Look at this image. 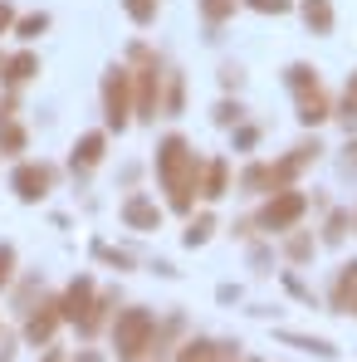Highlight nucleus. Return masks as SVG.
<instances>
[{
	"instance_id": "1",
	"label": "nucleus",
	"mask_w": 357,
	"mask_h": 362,
	"mask_svg": "<svg viewBox=\"0 0 357 362\" xmlns=\"http://www.w3.org/2000/svg\"><path fill=\"white\" fill-rule=\"evenodd\" d=\"M157 177L167 186V201L172 211H191L196 206V191H201V157L191 152V142L181 132H167L162 147H157Z\"/></svg>"
},
{
	"instance_id": "2",
	"label": "nucleus",
	"mask_w": 357,
	"mask_h": 362,
	"mask_svg": "<svg viewBox=\"0 0 357 362\" xmlns=\"http://www.w3.org/2000/svg\"><path fill=\"white\" fill-rule=\"evenodd\" d=\"M157 343V313L152 308H122L113 318V348L118 362H142Z\"/></svg>"
},
{
	"instance_id": "3",
	"label": "nucleus",
	"mask_w": 357,
	"mask_h": 362,
	"mask_svg": "<svg viewBox=\"0 0 357 362\" xmlns=\"http://www.w3.org/2000/svg\"><path fill=\"white\" fill-rule=\"evenodd\" d=\"M132 59L142 64L137 74H132V118H142V122H152V118H162V64H157V54L147 49V45H137L132 49Z\"/></svg>"
},
{
	"instance_id": "4",
	"label": "nucleus",
	"mask_w": 357,
	"mask_h": 362,
	"mask_svg": "<svg viewBox=\"0 0 357 362\" xmlns=\"http://www.w3.org/2000/svg\"><path fill=\"white\" fill-rule=\"evenodd\" d=\"M303 211H308V196L294 191V186H284V191H274V196L264 201V211L254 216V226L269 230V235H284V230H294L298 221H303Z\"/></svg>"
},
{
	"instance_id": "5",
	"label": "nucleus",
	"mask_w": 357,
	"mask_h": 362,
	"mask_svg": "<svg viewBox=\"0 0 357 362\" xmlns=\"http://www.w3.org/2000/svg\"><path fill=\"white\" fill-rule=\"evenodd\" d=\"M103 122L113 132H122L132 122V69H122V64H113L103 74Z\"/></svg>"
},
{
	"instance_id": "6",
	"label": "nucleus",
	"mask_w": 357,
	"mask_h": 362,
	"mask_svg": "<svg viewBox=\"0 0 357 362\" xmlns=\"http://www.w3.org/2000/svg\"><path fill=\"white\" fill-rule=\"evenodd\" d=\"M54 177H59V172H54L49 162H20L15 177H10V191H15L25 206H40V201L54 191Z\"/></svg>"
},
{
	"instance_id": "7",
	"label": "nucleus",
	"mask_w": 357,
	"mask_h": 362,
	"mask_svg": "<svg viewBox=\"0 0 357 362\" xmlns=\"http://www.w3.org/2000/svg\"><path fill=\"white\" fill-rule=\"evenodd\" d=\"M59 323H64L59 303H40V308H30V318H25V343H30V348H49L54 333H59Z\"/></svg>"
},
{
	"instance_id": "8",
	"label": "nucleus",
	"mask_w": 357,
	"mask_h": 362,
	"mask_svg": "<svg viewBox=\"0 0 357 362\" xmlns=\"http://www.w3.org/2000/svg\"><path fill=\"white\" fill-rule=\"evenodd\" d=\"M93 299H98V294H93V279H88V274H78V279L64 289V299H59L64 323H78V328H83V323H88V313H93Z\"/></svg>"
},
{
	"instance_id": "9",
	"label": "nucleus",
	"mask_w": 357,
	"mask_h": 362,
	"mask_svg": "<svg viewBox=\"0 0 357 362\" xmlns=\"http://www.w3.org/2000/svg\"><path fill=\"white\" fill-rule=\"evenodd\" d=\"M122 226L137 230V235H152V230H162V206L147 201V196H127L122 201Z\"/></svg>"
},
{
	"instance_id": "10",
	"label": "nucleus",
	"mask_w": 357,
	"mask_h": 362,
	"mask_svg": "<svg viewBox=\"0 0 357 362\" xmlns=\"http://www.w3.org/2000/svg\"><path fill=\"white\" fill-rule=\"evenodd\" d=\"M240 343H221V338H191L177 348V362H235Z\"/></svg>"
},
{
	"instance_id": "11",
	"label": "nucleus",
	"mask_w": 357,
	"mask_h": 362,
	"mask_svg": "<svg viewBox=\"0 0 357 362\" xmlns=\"http://www.w3.org/2000/svg\"><path fill=\"white\" fill-rule=\"evenodd\" d=\"M103 152H108V132H83V137L74 142V152H69L74 177H88V172L103 162Z\"/></svg>"
},
{
	"instance_id": "12",
	"label": "nucleus",
	"mask_w": 357,
	"mask_h": 362,
	"mask_svg": "<svg viewBox=\"0 0 357 362\" xmlns=\"http://www.w3.org/2000/svg\"><path fill=\"white\" fill-rule=\"evenodd\" d=\"M318 152H323L318 142H298L289 157H279V162H274V186L284 191V186H289V181H294L303 167H313V162H318Z\"/></svg>"
},
{
	"instance_id": "13",
	"label": "nucleus",
	"mask_w": 357,
	"mask_h": 362,
	"mask_svg": "<svg viewBox=\"0 0 357 362\" xmlns=\"http://www.w3.org/2000/svg\"><path fill=\"white\" fill-rule=\"evenodd\" d=\"M294 98H298V122H303V127H318V122L333 118V103H328L323 83H318V88H303V93H294Z\"/></svg>"
},
{
	"instance_id": "14",
	"label": "nucleus",
	"mask_w": 357,
	"mask_h": 362,
	"mask_svg": "<svg viewBox=\"0 0 357 362\" xmlns=\"http://www.w3.org/2000/svg\"><path fill=\"white\" fill-rule=\"evenodd\" d=\"M328 299H333V313H357V259L338 269V279H333Z\"/></svg>"
},
{
	"instance_id": "15",
	"label": "nucleus",
	"mask_w": 357,
	"mask_h": 362,
	"mask_svg": "<svg viewBox=\"0 0 357 362\" xmlns=\"http://www.w3.org/2000/svg\"><path fill=\"white\" fill-rule=\"evenodd\" d=\"M226 191H230V167H226V157L201 162V196H206V201H221Z\"/></svg>"
},
{
	"instance_id": "16",
	"label": "nucleus",
	"mask_w": 357,
	"mask_h": 362,
	"mask_svg": "<svg viewBox=\"0 0 357 362\" xmlns=\"http://www.w3.org/2000/svg\"><path fill=\"white\" fill-rule=\"evenodd\" d=\"M35 74H40V54H35V49H20V54H5V74H0V78H5L10 88H20V83H30Z\"/></svg>"
},
{
	"instance_id": "17",
	"label": "nucleus",
	"mask_w": 357,
	"mask_h": 362,
	"mask_svg": "<svg viewBox=\"0 0 357 362\" xmlns=\"http://www.w3.org/2000/svg\"><path fill=\"white\" fill-rule=\"evenodd\" d=\"M240 191H245V196H264V191H279V186H274V162H250V167L240 172Z\"/></svg>"
},
{
	"instance_id": "18",
	"label": "nucleus",
	"mask_w": 357,
	"mask_h": 362,
	"mask_svg": "<svg viewBox=\"0 0 357 362\" xmlns=\"http://www.w3.org/2000/svg\"><path fill=\"white\" fill-rule=\"evenodd\" d=\"M298 15L313 35H333V5L328 0H298Z\"/></svg>"
},
{
	"instance_id": "19",
	"label": "nucleus",
	"mask_w": 357,
	"mask_h": 362,
	"mask_svg": "<svg viewBox=\"0 0 357 362\" xmlns=\"http://www.w3.org/2000/svg\"><path fill=\"white\" fill-rule=\"evenodd\" d=\"M25 147H30V132L15 118H0V157H20Z\"/></svg>"
},
{
	"instance_id": "20",
	"label": "nucleus",
	"mask_w": 357,
	"mask_h": 362,
	"mask_svg": "<svg viewBox=\"0 0 357 362\" xmlns=\"http://www.w3.org/2000/svg\"><path fill=\"white\" fill-rule=\"evenodd\" d=\"M313 250H318V245H313V235H308V230H284V255H289V264H308V259H313Z\"/></svg>"
},
{
	"instance_id": "21",
	"label": "nucleus",
	"mask_w": 357,
	"mask_h": 362,
	"mask_svg": "<svg viewBox=\"0 0 357 362\" xmlns=\"http://www.w3.org/2000/svg\"><path fill=\"white\" fill-rule=\"evenodd\" d=\"M284 83H289L294 93H303V88H318V69H313V64H289V69H284Z\"/></svg>"
},
{
	"instance_id": "22",
	"label": "nucleus",
	"mask_w": 357,
	"mask_h": 362,
	"mask_svg": "<svg viewBox=\"0 0 357 362\" xmlns=\"http://www.w3.org/2000/svg\"><path fill=\"white\" fill-rule=\"evenodd\" d=\"M45 30H49V15H45V10H40V15H15V35H20L25 45H30V40H40Z\"/></svg>"
},
{
	"instance_id": "23",
	"label": "nucleus",
	"mask_w": 357,
	"mask_h": 362,
	"mask_svg": "<svg viewBox=\"0 0 357 362\" xmlns=\"http://www.w3.org/2000/svg\"><path fill=\"white\" fill-rule=\"evenodd\" d=\"M181 103H186V83H181V74H167V98H162V118H177Z\"/></svg>"
},
{
	"instance_id": "24",
	"label": "nucleus",
	"mask_w": 357,
	"mask_h": 362,
	"mask_svg": "<svg viewBox=\"0 0 357 362\" xmlns=\"http://www.w3.org/2000/svg\"><path fill=\"white\" fill-rule=\"evenodd\" d=\"M201 5V15H206V25H226L230 15L240 10V0H196Z\"/></svg>"
},
{
	"instance_id": "25",
	"label": "nucleus",
	"mask_w": 357,
	"mask_h": 362,
	"mask_svg": "<svg viewBox=\"0 0 357 362\" xmlns=\"http://www.w3.org/2000/svg\"><path fill=\"white\" fill-rule=\"evenodd\" d=\"M348 226H353V211H333L328 226H323V245H343L348 240Z\"/></svg>"
},
{
	"instance_id": "26",
	"label": "nucleus",
	"mask_w": 357,
	"mask_h": 362,
	"mask_svg": "<svg viewBox=\"0 0 357 362\" xmlns=\"http://www.w3.org/2000/svg\"><path fill=\"white\" fill-rule=\"evenodd\" d=\"M284 343H294L303 353H318V358H338V348L328 343V338H303V333H284Z\"/></svg>"
},
{
	"instance_id": "27",
	"label": "nucleus",
	"mask_w": 357,
	"mask_h": 362,
	"mask_svg": "<svg viewBox=\"0 0 357 362\" xmlns=\"http://www.w3.org/2000/svg\"><path fill=\"white\" fill-rule=\"evenodd\" d=\"M108 308H113V294H98V299H93V313H88V323H83L78 333H83V338H93V333L108 323Z\"/></svg>"
},
{
	"instance_id": "28",
	"label": "nucleus",
	"mask_w": 357,
	"mask_h": 362,
	"mask_svg": "<svg viewBox=\"0 0 357 362\" xmlns=\"http://www.w3.org/2000/svg\"><path fill=\"white\" fill-rule=\"evenodd\" d=\"M122 10H127L137 25H152V20H157V10H162V0H122Z\"/></svg>"
},
{
	"instance_id": "29",
	"label": "nucleus",
	"mask_w": 357,
	"mask_h": 362,
	"mask_svg": "<svg viewBox=\"0 0 357 362\" xmlns=\"http://www.w3.org/2000/svg\"><path fill=\"white\" fill-rule=\"evenodd\" d=\"M211 230H216V216H196V221L186 226V245H191V250L206 245V240H211Z\"/></svg>"
},
{
	"instance_id": "30",
	"label": "nucleus",
	"mask_w": 357,
	"mask_h": 362,
	"mask_svg": "<svg viewBox=\"0 0 357 362\" xmlns=\"http://www.w3.org/2000/svg\"><path fill=\"white\" fill-rule=\"evenodd\" d=\"M240 5H250L254 15H289L294 10V0H240Z\"/></svg>"
},
{
	"instance_id": "31",
	"label": "nucleus",
	"mask_w": 357,
	"mask_h": 362,
	"mask_svg": "<svg viewBox=\"0 0 357 362\" xmlns=\"http://www.w3.org/2000/svg\"><path fill=\"white\" fill-rule=\"evenodd\" d=\"M240 118H245V113H240V103H230V98H226V103H216V122H221V127H235Z\"/></svg>"
},
{
	"instance_id": "32",
	"label": "nucleus",
	"mask_w": 357,
	"mask_h": 362,
	"mask_svg": "<svg viewBox=\"0 0 357 362\" xmlns=\"http://www.w3.org/2000/svg\"><path fill=\"white\" fill-rule=\"evenodd\" d=\"M10 279H15V250H10V245H0V289H5Z\"/></svg>"
},
{
	"instance_id": "33",
	"label": "nucleus",
	"mask_w": 357,
	"mask_h": 362,
	"mask_svg": "<svg viewBox=\"0 0 357 362\" xmlns=\"http://www.w3.org/2000/svg\"><path fill=\"white\" fill-rule=\"evenodd\" d=\"M10 30H15V5L0 0V35H10Z\"/></svg>"
},
{
	"instance_id": "34",
	"label": "nucleus",
	"mask_w": 357,
	"mask_h": 362,
	"mask_svg": "<svg viewBox=\"0 0 357 362\" xmlns=\"http://www.w3.org/2000/svg\"><path fill=\"white\" fill-rule=\"evenodd\" d=\"M343 172H348V177H357V142H348V147H343Z\"/></svg>"
},
{
	"instance_id": "35",
	"label": "nucleus",
	"mask_w": 357,
	"mask_h": 362,
	"mask_svg": "<svg viewBox=\"0 0 357 362\" xmlns=\"http://www.w3.org/2000/svg\"><path fill=\"white\" fill-rule=\"evenodd\" d=\"M333 118H338L343 127H348V132H353V127H357V108H348V103H338V113H333Z\"/></svg>"
},
{
	"instance_id": "36",
	"label": "nucleus",
	"mask_w": 357,
	"mask_h": 362,
	"mask_svg": "<svg viewBox=\"0 0 357 362\" xmlns=\"http://www.w3.org/2000/svg\"><path fill=\"white\" fill-rule=\"evenodd\" d=\"M343 103H348V108H357V69L348 74V88H343Z\"/></svg>"
},
{
	"instance_id": "37",
	"label": "nucleus",
	"mask_w": 357,
	"mask_h": 362,
	"mask_svg": "<svg viewBox=\"0 0 357 362\" xmlns=\"http://www.w3.org/2000/svg\"><path fill=\"white\" fill-rule=\"evenodd\" d=\"M254 142H259V132H254V127H240V132H235V147H254Z\"/></svg>"
},
{
	"instance_id": "38",
	"label": "nucleus",
	"mask_w": 357,
	"mask_h": 362,
	"mask_svg": "<svg viewBox=\"0 0 357 362\" xmlns=\"http://www.w3.org/2000/svg\"><path fill=\"white\" fill-rule=\"evenodd\" d=\"M221 83H226V88H240V69H235V64L221 69Z\"/></svg>"
},
{
	"instance_id": "39",
	"label": "nucleus",
	"mask_w": 357,
	"mask_h": 362,
	"mask_svg": "<svg viewBox=\"0 0 357 362\" xmlns=\"http://www.w3.org/2000/svg\"><path fill=\"white\" fill-rule=\"evenodd\" d=\"M40 362H69V353H64V348H54V343H49V353H45V358Z\"/></svg>"
},
{
	"instance_id": "40",
	"label": "nucleus",
	"mask_w": 357,
	"mask_h": 362,
	"mask_svg": "<svg viewBox=\"0 0 357 362\" xmlns=\"http://www.w3.org/2000/svg\"><path fill=\"white\" fill-rule=\"evenodd\" d=\"M69 362H103L98 353H78V358H69Z\"/></svg>"
},
{
	"instance_id": "41",
	"label": "nucleus",
	"mask_w": 357,
	"mask_h": 362,
	"mask_svg": "<svg viewBox=\"0 0 357 362\" xmlns=\"http://www.w3.org/2000/svg\"><path fill=\"white\" fill-rule=\"evenodd\" d=\"M0 74H5V54H0Z\"/></svg>"
},
{
	"instance_id": "42",
	"label": "nucleus",
	"mask_w": 357,
	"mask_h": 362,
	"mask_svg": "<svg viewBox=\"0 0 357 362\" xmlns=\"http://www.w3.org/2000/svg\"><path fill=\"white\" fill-rule=\"evenodd\" d=\"M353 230H357V211H353Z\"/></svg>"
}]
</instances>
